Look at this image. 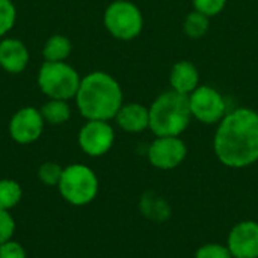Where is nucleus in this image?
<instances>
[{
    "label": "nucleus",
    "instance_id": "f257e3e1",
    "mask_svg": "<svg viewBox=\"0 0 258 258\" xmlns=\"http://www.w3.org/2000/svg\"><path fill=\"white\" fill-rule=\"evenodd\" d=\"M213 150L218 160L233 169H242L258 160V113L239 107L218 124Z\"/></svg>",
    "mask_w": 258,
    "mask_h": 258
},
{
    "label": "nucleus",
    "instance_id": "f03ea898",
    "mask_svg": "<svg viewBox=\"0 0 258 258\" xmlns=\"http://www.w3.org/2000/svg\"><path fill=\"white\" fill-rule=\"evenodd\" d=\"M76 104L86 121H110L124 104L122 89L110 74L92 71L80 80Z\"/></svg>",
    "mask_w": 258,
    "mask_h": 258
},
{
    "label": "nucleus",
    "instance_id": "7ed1b4c3",
    "mask_svg": "<svg viewBox=\"0 0 258 258\" xmlns=\"http://www.w3.org/2000/svg\"><path fill=\"white\" fill-rule=\"evenodd\" d=\"M192 119L189 95L168 91L150 106V130L156 136H180Z\"/></svg>",
    "mask_w": 258,
    "mask_h": 258
},
{
    "label": "nucleus",
    "instance_id": "20e7f679",
    "mask_svg": "<svg viewBox=\"0 0 258 258\" xmlns=\"http://www.w3.org/2000/svg\"><path fill=\"white\" fill-rule=\"evenodd\" d=\"M57 189L68 204L82 207L91 204L97 198L100 183L97 174L89 166L73 163L63 168Z\"/></svg>",
    "mask_w": 258,
    "mask_h": 258
},
{
    "label": "nucleus",
    "instance_id": "39448f33",
    "mask_svg": "<svg viewBox=\"0 0 258 258\" xmlns=\"http://www.w3.org/2000/svg\"><path fill=\"white\" fill-rule=\"evenodd\" d=\"M79 73L68 65L67 62H47L39 68L38 73V86L44 95L54 100H71L76 98V94L80 86Z\"/></svg>",
    "mask_w": 258,
    "mask_h": 258
},
{
    "label": "nucleus",
    "instance_id": "423d86ee",
    "mask_svg": "<svg viewBox=\"0 0 258 258\" xmlns=\"http://www.w3.org/2000/svg\"><path fill=\"white\" fill-rule=\"evenodd\" d=\"M107 32L121 41H132L142 32L144 17L141 9L128 0H115L104 11Z\"/></svg>",
    "mask_w": 258,
    "mask_h": 258
},
{
    "label": "nucleus",
    "instance_id": "0eeeda50",
    "mask_svg": "<svg viewBox=\"0 0 258 258\" xmlns=\"http://www.w3.org/2000/svg\"><path fill=\"white\" fill-rule=\"evenodd\" d=\"M189 107L192 118L203 124H219L227 115V103L219 91L212 86H198L189 95Z\"/></svg>",
    "mask_w": 258,
    "mask_h": 258
},
{
    "label": "nucleus",
    "instance_id": "6e6552de",
    "mask_svg": "<svg viewBox=\"0 0 258 258\" xmlns=\"http://www.w3.org/2000/svg\"><path fill=\"white\" fill-rule=\"evenodd\" d=\"M187 156V147L180 136H156L148 147V162L162 171L178 168Z\"/></svg>",
    "mask_w": 258,
    "mask_h": 258
},
{
    "label": "nucleus",
    "instance_id": "1a4fd4ad",
    "mask_svg": "<svg viewBox=\"0 0 258 258\" xmlns=\"http://www.w3.org/2000/svg\"><path fill=\"white\" fill-rule=\"evenodd\" d=\"M77 142L85 154L91 157H101L113 147V127L109 124V121H86L79 132Z\"/></svg>",
    "mask_w": 258,
    "mask_h": 258
},
{
    "label": "nucleus",
    "instance_id": "9d476101",
    "mask_svg": "<svg viewBox=\"0 0 258 258\" xmlns=\"http://www.w3.org/2000/svg\"><path fill=\"white\" fill-rule=\"evenodd\" d=\"M45 121L39 109L32 106L23 107L14 113L9 121V135L20 145L36 142L44 132Z\"/></svg>",
    "mask_w": 258,
    "mask_h": 258
},
{
    "label": "nucleus",
    "instance_id": "9b49d317",
    "mask_svg": "<svg viewBox=\"0 0 258 258\" xmlns=\"http://www.w3.org/2000/svg\"><path fill=\"white\" fill-rule=\"evenodd\" d=\"M233 258H258V222L242 221L236 224L227 239Z\"/></svg>",
    "mask_w": 258,
    "mask_h": 258
},
{
    "label": "nucleus",
    "instance_id": "f8f14e48",
    "mask_svg": "<svg viewBox=\"0 0 258 258\" xmlns=\"http://www.w3.org/2000/svg\"><path fill=\"white\" fill-rule=\"evenodd\" d=\"M29 50L26 44L15 38L0 41V67L9 74H20L29 63Z\"/></svg>",
    "mask_w": 258,
    "mask_h": 258
},
{
    "label": "nucleus",
    "instance_id": "ddd939ff",
    "mask_svg": "<svg viewBox=\"0 0 258 258\" xmlns=\"http://www.w3.org/2000/svg\"><path fill=\"white\" fill-rule=\"evenodd\" d=\"M115 121L119 128L127 133H141L150 127V109L139 103L122 104Z\"/></svg>",
    "mask_w": 258,
    "mask_h": 258
},
{
    "label": "nucleus",
    "instance_id": "4468645a",
    "mask_svg": "<svg viewBox=\"0 0 258 258\" xmlns=\"http://www.w3.org/2000/svg\"><path fill=\"white\" fill-rule=\"evenodd\" d=\"M169 83L172 91L190 95L200 86V73L198 68L190 60H180L177 62L169 74Z\"/></svg>",
    "mask_w": 258,
    "mask_h": 258
},
{
    "label": "nucleus",
    "instance_id": "2eb2a0df",
    "mask_svg": "<svg viewBox=\"0 0 258 258\" xmlns=\"http://www.w3.org/2000/svg\"><path fill=\"white\" fill-rule=\"evenodd\" d=\"M141 213L154 222H165L171 216V206L169 203L156 192H147L142 195L139 203Z\"/></svg>",
    "mask_w": 258,
    "mask_h": 258
},
{
    "label": "nucleus",
    "instance_id": "dca6fc26",
    "mask_svg": "<svg viewBox=\"0 0 258 258\" xmlns=\"http://www.w3.org/2000/svg\"><path fill=\"white\" fill-rule=\"evenodd\" d=\"M71 41L63 35H53L47 39L42 48V56L47 62H65L71 54Z\"/></svg>",
    "mask_w": 258,
    "mask_h": 258
},
{
    "label": "nucleus",
    "instance_id": "f3484780",
    "mask_svg": "<svg viewBox=\"0 0 258 258\" xmlns=\"http://www.w3.org/2000/svg\"><path fill=\"white\" fill-rule=\"evenodd\" d=\"M39 110L44 121L51 125H62L71 118V107L65 100L48 98V101L44 103Z\"/></svg>",
    "mask_w": 258,
    "mask_h": 258
},
{
    "label": "nucleus",
    "instance_id": "a211bd4d",
    "mask_svg": "<svg viewBox=\"0 0 258 258\" xmlns=\"http://www.w3.org/2000/svg\"><path fill=\"white\" fill-rule=\"evenodd\" d=\"M23 198V189L21 186L11 178H2L0 180V210L11 212Z\"/></svg>",
    "mask_w": 258,
    "mask_h": 258
},
{
    "label": "nucleus",
    "instance_id": "6ab92c4d",
    "mask_svg": "<svg viewBox=\"0 0 258 258\" xmlns=\"http://www.w3.org/2000/svg\"><path fill=\"white\" fill-rule=\"evenodd\" d=\"M209 29H210V17H207L195 9L186 17V20L183 23L184 33L192 39L203 38L209 32Z\"/></svg>",
    "mask_w": 258,
    "mask_h": 258
},
{
    "label": "nucleus",
    "instance_id": "aec40b11",
    "mask_svg": "<svg viewBox=\"0 0 258 258\" xmlns=\"http://www.w3.org/2000/svg\"><path fill=\"white\" fill-rule=\"evenodd\" d=\"M63 168L56 162H44L38 169V178L42 184L54 187L59 184Z\"/></svg>",
    "mask_w": 258,
    "mask_h": 258
},
{
    "label": "nucleus",
    "instance_id": "412c9836",
    "mask_svg": "<svg viewBox=\"0 0 258 258\" xmlns=\"http://www.w3.org/2000/svg\"><path fill=\"white\" fill-rule=\"evenodd\" d=\"M17 9L12 0H0V36H5L14 27Z\"/></svg>",
    "mask_w": 258,
    "mask_h": 258
},
{
    "label": "nucleus",
    "instance_id": "4be33fe9",
    "mask_svg": "<svg viewBox=\"0 0 258 258\" xmlns=\"http://www.w3.org/2000/svg\"><path fill=\"white\" fill-rule=\"evenodd\" d=\"M194 258H233L227 245L221 243H206L200 246Z\"/></svg>",
    "mask_w": 258,
    "mask_h": 258
},
{
    "label": "nucleus",
    "instance_id": "5701e85b",
    "mask_svg": "<svg viewBox=\"0 0 258 258\" xmlns=\"http://www.w3.org/2000/svg\"><path fill=\"white\" fill-rule=\"evenodd\" d=\"M228 0H192L195 11H198L207 17H215L219 12H222Z\"/></svg>",
    "mask_w": 258,
    "mask_h": 258
},
{
    "label": "nucleus",
    "instance_id": "b1692460",
    "mask_svg": "<svg viewBox=\"0 0 258 258\" xmlns=\"http://www.w3.org/2000/svg\"><path fill=\"white\" fill-rule=\"evenodd\" d=\"M15 233V221L8 210H0V245L11 240Z\"/></svg>",
    "mask_w": 258,
    "mask_h": 258
},
{
    "label": "nucleus",
    "instance_id": "393cba45",
    "mask_svg": "<svg viewBox=\"0 0 258 258\" xmlns=\"http://www.w3.org/2000/svg\"><path fill=\"white\" fill-rule=\"evenodd\" d=\"M0 258H26V251L21 243L11 239L0 245Z\"/></svg>",
    "mask_w": 258,
    "mask_h": 258
}]
</instances>
